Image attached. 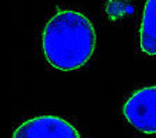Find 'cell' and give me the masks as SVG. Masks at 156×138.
<instances>
[{
  "label": "cell",
  "mask_w": 156,
  "mask_h": 138,
  "mask_svg": "<svg viewBox=\"0 0 156 138\" xmlns=\"http://www.w3.org/2000/svg\"><path fill=\"white\" fill-rule=\"evenodd\" d=\"M95 45L94 25L78 11H57L43 28V55L49 64L60 71L82 67L94 55Z\"/></svg>",
  "instance_id": "obj_1"
},
{
  "label": "cell",
  "mask_w": 156,
  "mask_h": 138,
  "mask_svg": "<svg viewBox=\"0 0 156 138\" xmlns=\"http://www.w3.org/2000/svg\"><path fill=\"white\" fill-rule=\"evenodd\" d=\"M123 115L135 130L156 134V87L134 92L123 106Z\"/></svg>",
  "instance_id": "obj_2"
},
{
  "label": "cell",
  "mask_w": 156,
  "mask_h": 138,
  "mask_svg": "<svg viewBox=\"0 0 156 138\" xmlns=\"http://www.w3.org/2000/svg\"><path fill=\"white\" fill-rule=\"evenodd\" d=\"M13 138H81L74 126L57 116H38L24 122Z\"/></svg>",
  "instance_id": "obj_3"
},
{
  "label": "cell",
  "mask_w": 156,
  "mask_h": 138,
  "mask_svg": "<svg viewBox=\"0 0 156 138\" xmlns=\"http://www.w3.org/2000/svg\"><path fill=\"white\" fill-rule=\"evenodd\" d=\"M140 48L149 56H156V0H148L140 30Z\"/></svg>",
  "instance_id": "obj_4"
},
{
  "label": "cell",
  "mask_w": 156,
  "mask_h": 138,
  "mask_svg": "<svg viewBox=\"0 0 156 138\" xmlns=\"http://www.w3.org/2000/svg\"><path fill=\"white\" fill-rule=\"evenodd\" d=\"M107 14L110 18L116 20V18H121L126 14H130L133 11V7L130 6V3H121V2H109L106 9Z\"/></svg>",
  "instance_id": "obj_5"
}]
</instances>
